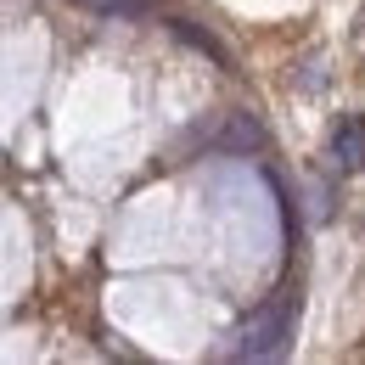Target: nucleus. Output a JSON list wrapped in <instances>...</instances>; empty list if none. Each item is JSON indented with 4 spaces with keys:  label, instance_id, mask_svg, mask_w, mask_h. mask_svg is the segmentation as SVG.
I'll use <instances>...</instances> for the list:
<instances>
[{
    "label": "nucleus",
    "instance_id": "nucleus-3",
    "mask_svg": "<svg viewBox=\"0 0 365 365\" xmlns=\"http://www.w3.org/2000/svg\"><path fill=\"white\" fill-rule=\"evenodd\" d=\"M79 6H91L101 17H124V23H135V17H152L163 0H79Z\"/></svg>",
    "mask_w": 365,
    "mask_h": 365
},
{
    "label": "nucleus",
    "instance_id": "nucleus-2",
    "mask_svg": "<svg viewBox=\"0 0 365 365\" xmlns=\"http://www.w3.org/2000/svg\"><path fill=\"white\" fill-rule=\"evenodd\" d=\"M331 163H337L343 175H354L365 163V118L360 113H343V118H337V130H331Z\"/></svg>",
    "mask_w": 365,
    "mask_h": 365
},
{
    "label": "nucleus",
    "instance_id": "nucleus-1",
    "mask_svg": "<svg viewBox=\"0 0 365 365\" xmlns=\"http://www.w3.org/2000/svg\"><path fill=\"white\" fill-rule=\"evenodd\" d=\"M287 331H292V298L281 292L275 304H264L259 315L242 326L236 354H242V360H270V354H281V349H287Z\"/></svg>",
    "mask_w": 365,
    "mask_h": 365
}]
</instances>
